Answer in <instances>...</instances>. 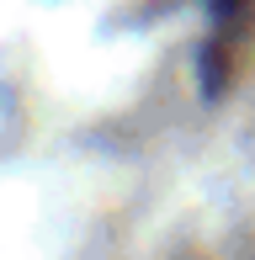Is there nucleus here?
<instances>
[{
    "label": "nucleus",
    "mask_w": 255,
    "mask_h": 260,
    "mask_svg": "<svg viewBox=\"0 0 255 260\" xmlns=\"http://www.w3.org/2000/svg\"><path fill=\"white\" fill-rule=\"evenodd\" d=\"M207 16H213V48H229L250 16V0H207Z\"/></svg>",
    "instance_id": "obj_1"
}]
</instances>
